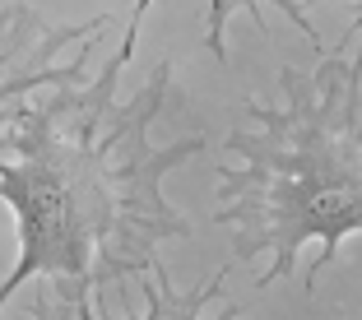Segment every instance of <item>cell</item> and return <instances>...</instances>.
<instances>
[{
  "label": "cell",
  "mask_w": 362,
  "mask_h": 320,
  "mask_svg": "<svg viewBox=\"0 0 362 320\" xmlns=\"http://www.w3.org/2000/svg\"><path fill=\"white\" fill-rule=\"evenodd\" d=\"M228 162L214 186V223L237 260H265L256 288L293 274L302 246L320 256L307 288L362 232V32L349 28L311 70L284 65L274 97H246L223 135Z\"/></svg>",
  "instance_id": "obj_2"
},
{
  "label": "cell",
  "mask_w": 362,
  "mask_h": 320,
  "mask_svg": "<svg viewBox=\"0 0 362 320\" xmlns=\"http://www.w3.org/2000/svg\"><path fill=\"white\" fill-rule=\"evenodd\" d=\"M353 28L362 32V0H353Z\"/></svg>",
  "instance_id": "obj_6"
},
{
  "label": "cell",
  "mask_w": 362,
  "mask_h": 320,
  "mask_svg": "<svg viewBox=\"0 0 362 320\" xmlns=\"http://www.w3.org/2000/svg\"><path fill=\"white\" fill-rule=\"evenodd\" d=\"M144 283V311L126 320H246L242 311L228 302V265L209 269V274L195 283V288H172L163 260L139 278ZM28 302L19 307V320H112L103 311V302L93 292H79L70 283H56V278H37L28 283Z\"/></svg>",
  "instance_id": "obj_4"
},
{
  "label": "cell",
  "mask_w": 362,
  "mask_h": 320,
  "mask_svg": "<svg viewBox=\"0 0 362 320\" xmlns=\"http://www.w3.org/2000/svg\"><path fill=\"white\" fill-rule=\"evenodd\" d=\"M107 23L112 14L52 23L19 0H0V112L61 79L88 75V61L98 56V37L107 32Z\"/></svg>",
  "instance_id": "obj_3"
},
{
  "label": "cell",
  "mask_w": 362,
  "mask_h": 320,
  "mask_svg": "<svg viewBox=\"0 0 362 320\" xmlns=\"http://www.w3.org/2000/svg\"><path fill=\"white\" fill-rule=\"evenodd\" d=\"M135 47L139 32L126 28L93 75L61 79L0 112V204L19 223L0 316L37 278L103 297L107 283L149 274L163 242L191 237L163 182L204 149V130L158 139L177 79L172 61H158L135 93H121Z\"/></svg>",
  "instance_id": "obj_1"
},
{
  "label": "cell",
  "mask_w": 362,
  "mask_h": 320,
  "mask_svg": "<svg viewBox=\"0 0 362 320\" xmlns=\"http://www.w3.org/2000/svg\"><path fill=\"white\" fill-rule=\"evenodd\" d=\"M149 5L153 0H130V23L126 28H135V32L144 28ZM311 5H320V0H209V10H204V47H209L218 61H228V28H233L237 14H251L260 32H269V14H284L316 52H325L316 23H311Z\"/></svg>",
  "instance_id": "obj_5"
}]
</instances>
